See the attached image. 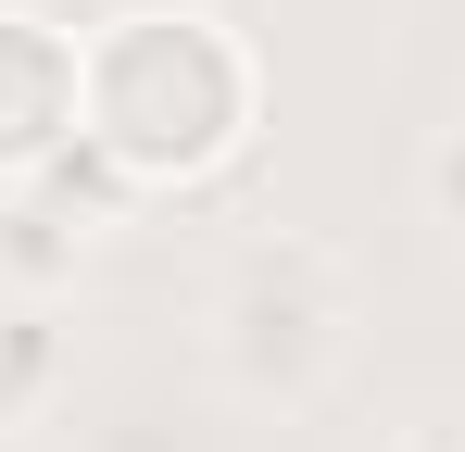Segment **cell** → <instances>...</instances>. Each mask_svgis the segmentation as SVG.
I'll list each match as a JSON object with an SVG mask.
<instances>
[{"label":"cell","instance_id":"7a4b0ae2","mask_svg":"<svg viewBox=\"0 0 465 452\" xmlns=\"http://www.w3.org/2000/svg\"><path fill=\"white\" fill-rule=\"evenodd\" d=\"M352 352V277L314 239H264L214 301V365L239 402H314Z\"/></svg>","mask_w":465,"mask_h":452},{"label":"cell","instance_id":"3957f363","mask_svg":"<svg viewBox=\"0 0 465 452\" xmlns=\"http://www.w3.org/2000/svg\"><path fill=\"white\" fill-rule=\"evenodd\" d=\"M51 151H76V38L0 0V189H25Z\"/></svg>","mask_w":465,"mask_h":452},{"label":"cell","instance_id":"8992f818","mask_svg":"<svg viewBox=\"0 0 465 452\" xmlns=\"http://www.w3.org/2000/svg\"><path fill=\"white\" fill-rule=\"evenodd\" d=\"M415 189H428V226H453V239H465V126H440V139H428Z\"/></svg>","mask_w":465,"mask_h":452},{"label":"cell","instance_id":"6da1fadb","mask_svg":"<svg viewBox=\"0 0 465 452\" xmlns=\"http://www.w3.org/2000/svg\"><path fill=\"white\" fill-rule=\"evenodd\" d=\"M252 113H264V75L239 51V25H214L202 0H139L76 38V139L126 189L227 176L252 151Z\"/></svg>","mask_w":465,"mask_h":452},{"label":"cell","instance_id":"277c9868","mask_svg":"<svg viewBox=\"0 0 465 452\" xmlns=\"http://www.w3.org/2000/svg\"><path fill=\"white\" fill-rule=\"evenodd\" d=\"M64 377H76L64 314H51V301H0V427H38V415L64 402Z\"/></svg>","mask_w":465,"mask_h":452},{"label":"cell","instance_id":"ba28073f","mask_svg":"<svg viewBox=\"0 0 465 452\" xmlns=\"http://www.w3.org/2000/svg\"><path fill=\"white\" fill-rule=\"evenodd\" d=\"M0 452H38V440H25V427H0Z\"/></svg>","mask_w":465,"mask_h":452},{"label":"cell","instance_id":"52a82bcc","mask_svg":"<svg viewBox=\"0 0 465 452\" xmlns=\"http://www.w3.org/2000/svg\"><path fill=\"white\" fill-rule=\"evenodd\" d=\"M378 452H465L453 427H402V440H378Z\"/></svg>","mask_w":465,"mask_h":452},{"label":"cell","instance_id":"9c48e42d","mask_svg":"<svg viewBox=\"0 0 465 452\" xmlns=\"http://www.w3.org/2000/svg\"><path fill=\"white\" fill-rule=\"evenodd\" d=\"M114 452H152V440H114Z\"/></svg>","mask_w":465,"mask_h":452},{"label":"cell","instance_id":"5b68a950","mask_svg":"<svg viewBox=\"0 0 465 452\" xmlns=\"http://www.w3.org/2000/svg\"><path fill=\"white\" fill-rule=\"evenodd\" d=\"M76 264H88V226H64L51 201H25V189L0 201V277H13L25 301H64V290H76Z\"/></svg>","mask_w":465,"mask_h":452}]
</instances>
